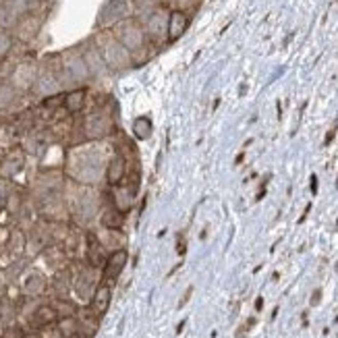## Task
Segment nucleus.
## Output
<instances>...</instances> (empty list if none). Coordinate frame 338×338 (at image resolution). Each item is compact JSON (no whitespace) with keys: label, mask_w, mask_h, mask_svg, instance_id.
Wrapping results in <instances>:
<instances>
[{"label":"nucleus","mask_w":338,"mask_h":338,"mask_svg":"<svg viewBox=\"0 0 338 338\" xmlns=\"http://www.w3.org/2000/svg\"><path fill=\"white\" fill-rule=\"evenodd\" d=\"M112 156V146L106 142H83L71 148L66 156V172L79 185L96 187L104 180L106 164Z\"/></svg>","instance_id":"1"},{"label":"nucleus","mask_w":338,"mask_h":338,"mask_svg":"<svg viewBox=\"0 0 338 338\" xmlns=\"http://www.w3.org/2000/svg\"><path fill=\"white\" fill-rule=\"evenodd\" d=\"M110 32L114 34V38L120 42L126 50H129V54L133 56L135 66L146 64L152 58V54L156 52V48L152 46V42L148 40V36L144 32V25L139 23L133 15L122 19L120 23H116Z\"/></svg>","instance_id":"2"},{"label":"nucleus","mask_w":338,"mask_h":338,"mask_svg":"<svg viewBox=\"0 0 338 338\" xmlns=\"http://www.w3.org/2000/svg\"><path fill=\"white\" fill-rule=\"evenodd\" d=\"M92 40H94V44L98 46V50H100V54H102V58H104V62H106L110 73H116L118 75V73H124V71H131V68H135L133 56L114 38V34H112L110 30L98 32Z\"/></svg>","instance_id":"3"},{"label":"nucleus","mask_w":338,"mask_h":338,"mask_svg":"<svg viewBox=\"0 0 338 338\" xmlns=\"http://www.w3.org/2000/svg\"><path fill=\"white\" fill-rule=\"evenodd\" d=\"M81 133L86 142H106V139H110L116 133L114 110H110V106H104L88 112L81 122Z\"/></svg>","instance_id":"4"},{"label":"nucleus","mask_w":338,"mask_h":338,"mask_svg":"<svg viewBox=\"0 0 338 338\" xmlns=\"http://www.w3.org/2000/svg\"><path fill=\"white\" fill-rule=\"evenodd\" d=\"M168 12H170V6L168 4H160L156 10H152L148 17H144L142 23L144 25V32L148 36V40L152 42L154 48H162L166 42V34H168Z\"/></svg>","instance_id":"5"},{"label":"nucleus","mask_w":338,"mask_h":338,"mask_svg":"<svg viewBox=\"0 0 338 338\" xmlns=\"http://www.w3.org/2000/svg\"><path fill=\"white\" fill-rule=\"evenodd\" d=\"M62 56V73H64V83H71L75 88H83V83L92 79L90 68L83 60L81 48H71L60 54Z\"/></svg>","instance_id":"6"},{"label":"nucleus","mask_w":338,"mask_h":338,"mask_svg":"<svg viewBox=\"0 0 338 338\" xmlns=\"http://www.w3.org/2000/svg\"><path fill=\"white\" fill-rule=\"evenodd\" d=\"M126 17H131V0H106L98 10L96 30L98 32L112 30L116 23H120Z\"/></svg>","instance_id":"7"},{"label":"nucleus","mask_w":338,"mask_h":338,"mask_svg":"<svg viewBox=\"0 0 338 338\" xmlns=\"http://www.w3.org/2000/svg\"><path fill=\"white\" fill-rule=\"evenodd\" d=\"M126 262H129V251L124 247L110 251V256L106 260V266L102 268V280L108 284H114L118 276L122 274V270L126 268Z\"/></svg>","instance_id":"8"},{"label":"nucleus","mask_w":338,"mask_h":338,"mask_svg":"<svg viewBox=\"0 0 338 338\" xmlns=\"http://www.w3.org/2000/svg\"><path fill=\"white\" fill-rule=\"evenodd\" d=\"M126 168H129V160H126L118 150L112 148V156L106 164V172H104V180L108 187H116L124 180L126 176Z\"/></svg>","instance_id":"9"},{"label":"nucleus","mask_w":338,"mask_h":338,"mask_svg":"<svg viewBox=\"0 0 338 338\" xmlns=\"http://www.w3.org/2000/svg\"><path fill=\"white\" fill-rule=\"evenodd\" d=\"M81 54H83V60H86V64L90 68L92 79H102L104 75L110 73L104 58H102V54H100V50H98V46L94 44V40L86 42V44L81 46Z\"/></svg>","instance_id":"10"},{"label":"nucleus","mask_w":338,"mask_h":338,"mask_svg":"<svg viewBox=\"0 0 338 338\" xmlns=\"http://www.w3.org/2000/svg\"><path fill=\"white\" fill-rule=\"evenodd\" d=\"M191 23V15L185 8H170L168 12V34H166V42L168 44H174L176 40H180L187 34Z\"/></svg>","instance_id":"11"},{"label":"nucleus","mask_w":338,"mask_h":338,"mask_svg":"<svg viewBox=\"0 0 338 338\" xmlns=\"http://www.w3.org/2000/svg\"><path fill=\"white\" fill-rule=\"evenodd\" d=\"M108 256L110 253L104 247V243L98 238V234L88 232V236H86V260H88V266L96 268V270H102V268L106 266Z\"/></svg>","instance_id":"12"},{"label":"nucleus","mask_w":338,"mask_h":338,"mask_svg":"<svg viewBox=\"0 0 338 338\" xmlns=\"http://www.w3.org/2000/svg\"><path fill=\"white\" fill-rule=\"evenodd\" d=\"M38 64L36 62H30V60H25L21 62L17 68H15V73H12V79H10V86L19 90V92H25V90H32L36 86V79H38Z\"/></svg>","instance_id":"13"},{"label":"nucleus","mask_w":338,"mask_h":338,"mask_svg":"<svg viewBox=\"0 0 338 338\" xmlns=\"http://www.w3.org/2000/svg\"><path fill=\"white\" fill-rule=\"evenodd\" d=\"M73 286H75V292L79 294V299L83 301H92V294L98 286V280H96V268L92 266H86L83 270L77 274V278L73 280Z\"/></svg>","instance_id":"14"},{"label":"nucleus","mask_w":338,"mask_h":338,"mask_svg":"<svg viewBox=\"0 0 338 338\" xmlns=\"http://www.w3.org/2000/svg\"><path fill=\"white\" fill-rule=\"evenodd\" d=\"M40 25H42V19L38 17V12H25V15L17 17L12 27H15V34L19 40H32L38 36Z\"/></svg>","instance_id":"15"},{"label":"nucleus","mask_w":338,"mask_h":338,"mask_svg":"<svg viewBox=\"0 0 338 338\" xmlns=\"http://www.w3.org/2000/svg\"><path fill=\"white\" fill-rule=\"evenodd\" d=\"M58 322V314H56L54 305H40L34 309V314L30 316V324H32V330H44L50 328Z\"/></svg>","instance_id":"16"},{"label":"nucleus","mask_w":338,"mask_h":338,"mask_svg":"<svg viewBox=\"0 0 338 338\" xmlns=\"http://www.w3.org/2000/svg\"><path fill=\"white\" fill-rule=\"evenodd\" d=\"M110 303H112V284H108V282H104V280H102V282L96 286L94 294H92L90 307L102 318V316H106V312L110 309Z\"/></svg>","instance_id":"17"},{"label":"nucleus","mask_w":338,"mask_h":338,"mask_svg":"<svg viewBox=\"0 0 338 338\" xmlns=\"http://www.w3.org/2000/svg\"><path fill=\"white\" fill-rule=\"evenodd\" d=\"M88 106V90L86 88H73L64 92V100H62V108L66 114H79Z\"/></svg>","instance_id":"18"},{"label":"nucleus","mask_w":338,"mask_h":338,"mask_svg":"<svg viewBox=\"0 0 338 338\" xmlns=\"http://www.w3.org/2000/svg\"><path fill=\"white\" fill-rule=\"evenodd\" d=\"M124 220H126V214L120 212L116 206H112L106 200V206H102V214H100V224L106 230H122Z\"/></svg>","instance_id":"19"},{"label":"nucleus","mask_w":338,"mask_h":338,"mask_svg":"<svg viewBox=\"0 0 338 338\" xmlns=\"http://www.w3.org/2000/svg\"><path fill=\"white\" fill-rule=\"evenodd\" d=\"M77 324H79V330L83 334H88L90 338L98 332V326H100V316H98L92 307H83L77 309Z\"/></svg>","instance_id":"20"},{"label":"nucleus","mask_w":338,"mask_h":338,"mask_svg":"<svg viewBox=\"0 0 338 338\" xmlns=\"http://www.w3.org/2000/svg\"><path fill=\"white\" fill-rule=\"evenodd\" d=\"M25 160H23V152L21 150H15L12 154H8V156L2 160V164H0V176L2 178H10V176H15L21 168H23Z\"/></svg>","instance_id":"21"},{"label":"nucleus","mask_w":338,"mask_h":338,"mask_svg":"<svg viewBox=\"0 0 338 338\" xmlns=\"http://www.w3.org/2000/svg\"><path fill=\"white\" fill-rule=\"evenodd\" d=\"M131 131L135 135V139L139 142H148V139L154 135V122L150 116H135L131 122Z\"/></svg>","instance_id":"22"},{"label":"nucleus","mask_w":338,"mask_h":338,"mask_svg":"<svg viewBox=\"0 0 338 338\" xmlns=\"http://www.w3.org/2000/svg\"><path fill=\"white\" fill-rule=\"evenodd\" d=\"M46 278L44 274H40V272H32L30 276L25 278V282H23V290L25 294H30V297H38V294H44L46 290Z\"/></svg>","instance_id":"23"},{"label":"nucleus","mask_w":338,"mask_h":338,"mask_svg":"<svg viewBox=\"0 0 338 338\" xmlns=\"http://www.w3.org/2000/svg\"><path fill=\"white\" fill-rule=\"evenodd\" d=\"M160 4H166V2L164 0H131V15L137 21H142L152 10H156Z\"/></svg>","instance_id":"24"},{"label":"nucleus","mask_w":338,"mask_h":338,"mask_svg":"<svg viewBox=\"0 0 338 338\" xmlns=\"http://www.w3.org/2000/svg\"><path fill=\"white\" fill-rule=\"evenodd\" d=\"M52 305L56 309V314H58V320L60 318H73V316H77V307L71 301H66V299H58V301H54Z\"/></svg>","instance_id":"25"},{"label":"nucleus","mask_w":338,"mask_h":338,"mask_svg":"<svg viewBox=\"0 0 338 338\" xmlns=\"http://www.w3.org/2000/svg\"><path fill=\"white\" fill-rule=\"evenodd\" d=\"M8 195H10V185H8V180L0 176V208H4V206H6Z\"/></svg>","instance_id":"26"},{"label":"nucleus","mask_w":338,"mask_h":338,"mask_svg":"<svg viewBox=\"0 0 338 338\" xmlns=\"http://www.w3.org/2000/svg\"><path fill=\"white\" fill-rule=\"evenodd\" d=\"M336 133H338V124H334L332 129L326 133V137H324V146H330L332 142H334V137H336Z\"/></svg>","instance_id":"27"},{"label":"nucleus","mask_w":338,"mask_h":338,"mask_svg":"<svg viewBox=\"0 0 338 338\" xmlns=\"http://www.w3.org/2000/svg\"><path fill=\"white\" fill-rule=\"evenodd\" d=\"M320 301H322V288H316L314 294H312V301H309V303H312V305H320Z\"/></svg>","instance_id":"28"},{"label":"nucleus","mask_w":338,"mask_h":338,"mask_svg":"<svg viewBox=\"0 0 338 338\" xmlns=\"http://www.w3.org/2000/svg\"><path fill=\"white\" fill-rule=\"evenodd\" d=\"M191 292H193V286H189V288L185 290V294H182V299H180L178 307H182V305H187V301H189V297H191Z\"/></svg>","instance_id":"29"},{"label":"nucleus","mask_w":338,"mask_h":338,"mask_svg":"<svg viewBox=\"0 0 338 338\" xmlns=\"http://www.w3.org/2000/svg\"><path fill=\"white\" fill-rule=\"evenodd\" d=\"M4 338H23V332H19L17 328H12V330H8L6 332V336Z\"/></svg>","instance_id":"30"},{"label":"nucleus","mask_w":338,"mask_h":338,"mask_svg":"<svg viewBox=\"0 0 338 338\" xmlns=\"http://www.w3.org/2000/svg\"><path fill=\"white\" fill-rule=\"evenodd\" d=\"M312 193H314V195L318 193V176H316V174H312Z\"/></svg>","instance_id":"31"},{"label":"nucleus","mask_w":338,"mask_h":338,"mask_svg":"<svg viewBox=\"0 0 338 338\" xmlns=\"http://www.w3.org/2000/svg\"><path fill=\"white\" fill-rule=\"evenodd\" d=\"M264 309V297H258L256 299V312H262Z\"/></svg>","instance_id":"32"},{"label":"nucleus","mask_w":338,"mask_h":338,"mask_svg":"<svg viewBox=\"0 0 338 338\" xmlns=\"http://www.w3.org/2000/svg\"><path fill=\"white\" fill-rule=\"evenodd\" d=\"M23 338H40V334H38L36 330H32V332H25Z\"/></svg>","instance_id":"33"},{"label":"nucleus","mask_w":338,"mask_h":338,"mask_svg":"<svg viewBox=\"0 0 338 338\" xmlns=\"http://www.w3.org/2000/svg\"><path fill=\"white\" fill-rule=\"evenodd\" d=\"M68 338H90V336H88V334H83L81 330H77L75 334H71V336H68Z\"/></svg>","instance_id":"34"},{"label":"nucleus","mask_w":338,"mask_h":338,"mask_svg":"<svg viewBox=\"0 0 338 338\" xmlns=\"http://www.w3.org/2000/svg\"><path fill=\"white\" fill-rule=\"evenodd\" d=\"M182 328H185V320H182V322L178 324V326H176V334H180V332H182Z\"/></svg>","instance_id":"35"},{"label":"nucleus","mask_w":338,"mask_h":338,"mask_svg":"<svg viewBox=\"0 0 338 338\" xmlns=\"http://www.w3.org/2000/svg\"><path fill=\"white\" fill-rule=\"evenodd\" d=\"M243 158H245V156H243V154H238V156H236V160H234V162H236V164H241V162H243Z\"/></svg>","instance_id":"36"}]
</instances>
